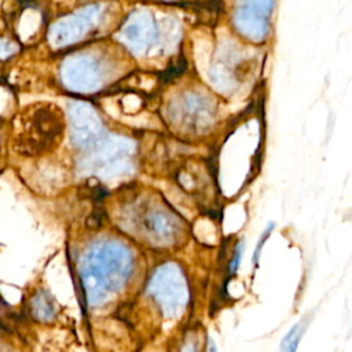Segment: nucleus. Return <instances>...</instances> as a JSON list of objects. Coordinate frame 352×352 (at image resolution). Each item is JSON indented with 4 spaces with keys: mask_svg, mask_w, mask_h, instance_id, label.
Segmentation results:
<instances>
[{
    "mask_svg": "<svg viewBox=\"0 0 352 352\" xmlns=\"http://www.w3.org/2000/svg\"><path fill=\"white\" fill-rule=\"evenodd\" d=\"M153 298L166 314H175L187 301V285L183 274L175 265L161 267L148 286Z\"/></svg>",
    "mask_w": 352,
    "mask_h": 352,
    "instance_id": "nucleus-2",
    "label": "nucleus"
},
{
    "mask_svg": "<svg viewBox=\"0 0 352 352\" xmlns=\"http://www.w3.org/2000/svg\"><path fill=\"white\" fill-rule=\"evenodd\" d=\"M274 228V224H270V227L265 230V232L261 235V238H260V241H258V245H257V248H256V252H254V256H253V263L254 264H257V261H258V256H260V250H261V246H263V243L265 242V239H267V236L270 235V232H271V230Z\"/></svg>",
    "mask_w": 352,
    "mask_h": 352,
    "instance_id": "nucleus-7",
    "label": "nucleus"
},
{
    "mask_svg": "<svg viewBox=\"0 0 352 352\" xmlns=\"http://www.w3.org/2000/svg\"><path fill=\"white\" fill-rule=\"evenodd\" d=\"M241 256H242V243H239V245L235 248L234 256H232V258H230V261H228V270H227V272H228L230 276H232V275L236 272V270H238V267H239Z\"/></svg>",
    "mask_w": 352,
    "mask_h": 352,
    "instance_id": "nucleus-5",
    "label": "nucleus"
},
{
    "mask_svg": "<svg viewBox=\"0 0 352 352\" xmlns=\"http://www.w3.org/2000/svg\"><path fill=\"white\" fill-rule=\"evenodd\" d=\"M16 50V45L8 40H0V58L4 59L14 54Z\"/></svg>",
    "mask_w": 352,
    "mask_h": 352,
    "instance_id": "nucleus-6",
    "label": "nucleus"
},
{
    "mask_svg": "<svg viewBox=\"0 0 352 352\" xmlns=\"http://www.w3.org/2000/svg\"><path fill=\"white\" fill-rule=\"evenodd\" d=\"M133 268L131 253L117 243H102L92 248L80 261V283L89 305H96L118 292Z\"/></svg>",
    "mask_w": 352,
    "mask_h": 352,
    "instance_id": "nucleus-1",
    "label": "nucleus"
},
{
    "mask_svg": "<svg viewBox=\"0 0 352 352\" xmlns=\"http://www.w3.org/2000/svg\"><path fill=\"white\" fill-rule=\"evenodd\" d=\"M304 326H305V320H300L289 330V333L285 336L282 345H280L282 352H296L297 351L298 342L304 333Z\"/></svg>",
    "mask_w": 352,
    "mask_h": 352,
    "instance_id": "nucleus-3",
    "label": "nucleus"
},
{
    "mask_svg": "<svg viewBox=\"0 0 352 352\" xmlns=\"http://www.w3.org/2000/svg\"><path fill=\"white\" fill-rule=\"evenodd\" d=\"M33 311L41 319H48L54 315V304L48 296H37L34 298Z\"/></svg>",
    "mask_w": 352,
    "mask_h": 352,
    "instance_id": "nucleus-4",
    "label": "nucleus"
}]
</instances>
